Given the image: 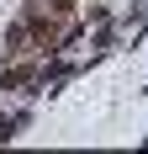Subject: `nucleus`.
<instances>
[{
    "instance_id": "1",
    "label": "nucleus",
    "mask_w": 148,
    "mask_h": 154,
    "mask_svg": "<svg viewBox=\"0 0 148 154\" xmlns=\"http://www.w3.org/2000/svg\"><path fill=\"white\" fill-rule=\"evenodd\" d=\"M11 133H16V122H11V117H0V143L11 138Z\"/></svg>"
}]
</instances>
